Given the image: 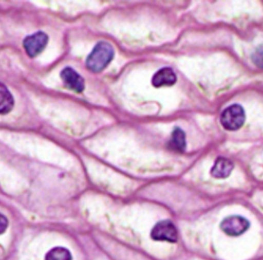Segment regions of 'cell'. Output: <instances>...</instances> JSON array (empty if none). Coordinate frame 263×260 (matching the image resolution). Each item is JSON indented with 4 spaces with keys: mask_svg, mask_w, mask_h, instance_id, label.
<instances>
[{
    "mask_svg": "<svg viewBox=\"0 0 263 260\" xmlns=\"http://www.w3.org/2000/svg\"><path fill=\"white\" fill-rule=\"evenodd\" d=\"M114 57V49L107 42L102 41L96 45L86 60L88 69L93 72L104 70Z\"/></svg>",
    "mask_w": 263,
    "mask_h": 260,
    "instance_id": "1",
    "label": "cell"
},
{
    "mask_svg": "<svg viewBox=\"0 0 263 260\" xmlns=\"http://www.w3.org/2000/svg\"><path fill=\"white\" fill-rule=\"evenodd\" d=\"M246 120L245 111L239 104L232 105L222 112L220 117L222 126L230 131H236L243 126Z\"/></svg>",
    "mask_w": 263,
    "mask_h": 260,
    "instance_id": "2",
    "label": "cell"
},
{
    "mask_svg": "<svg viewBox=\"0 0 263 260\" xmlns=\"http://www.w3.org/2000/svg\"><path fill=\"white\" fill-rule=\"evenodd\" d=\"M48 42L49 36L47 34L40 31L24 39L23 42V48L30 58H34L44 50Z\"/></svg>",
    "mask_w": 263,
    "mask_h": 260,
    "instance_id": "3",
    "label": "cell"
},
{
    "mask_svg": "<svg viewBox=\"0 0 263 260\" xmlns=\"http://www.w3.org/2000/svg\"><path fill=\"white\" fill-rule=\"evenodd\" d=\"M151 237L156 241L175 243L177 240V230L171 221H160L152 230Z\"/></svg>",
    "mask_w": 263,
    "mask_h": 260,
    "instance_id": "4",
    "label": "cell"
},
{
    "mask_svg": "<svg viewBox=\"0 0 263 260\" xmlns=\"http://www.w3.org/2000/svg\"><path fill=\"white\" fill-rule=\"evenodd\" d=\"M220 227L226 234L238 236L243 234L248 230L250 222L242 216H231L222 220Z\"/></svg>",
    "mask_w": 263,
    "mask_h": 260,
    "instance_id": "5",
    "label": "cell"
},
{
    "mask_svg": "<svg viewBox=\"0 0 263 260\" xmlns=\"http://www.w3.org/2000/svg\"><path fill=\"white\" fill-rule=\"evenodd\" d=\"M60 77L68 89L76 92H81L84 90V80L72 68L66 67L63 69L60 73Z\"/></svg>",
    "mask_w": 263,
    "mask_h": 260,
    "instance_id": "6",
    "label": "cell"
},
{
    "mask_svg": "<svg viewBox=\"0 0 263 260\" xmlns=\"http://www.w3.org/2000/svg\"><path fill=\"white\" fill-rule=\"evenodd\" d=\"M176 75L171 68L165 67L159 69L153 76L152 83L156 88L162 86H173L176 82Z\"/></svg>",
    "mask_w": 263,
    "mask_h": 260,
    "instance_id": "7",
    "label": "cell"
},
{
    "mask_svg": "<svg viewBox=\"0 0 263 260\" xmlns=\"http://www.w3.org/2000/svg\"><path fill=\"white\" fill-rule=\"evenodd\" d=\"M234 165L230 159L219 157L216 159L214 165L211 170V174L213 177L217 179H224L231 174Z\"/></svg>",
    "mask_w": 263,
    "mask_h": 260,
    "instance_id": "8",
    "label": "cell"
},
{
    "mask_svg": "<svg viewBox=\"0 0 263 260\" xmlns=\"http://www.w3.org/2000/svg\"><path fill=\"white\" fill-rule=\"evenodd\" d=\"M15 105L12 94L6 85L0 83V115H6L13 109Z\"/></svg>",
    "mask_w": 263,
    "mask_h": 260,
    "instance_id": "9",
    "label": "cell"
},
{
    "mask_svg": "<svg viewBox=\"0 0 263 260\" xmlns=\"http://www.w3.org/2000/svg\"><path fill=\"white\" fill-rule=\"evenodd\" d=\"M185 134L180 128L173 130L170 140L168 141V148L173 151L182 153L185 150Z\"/></svg>",
    "mask_w": 263,
    "mask_h": 260,
    "instance_id": "10",
    "label": "cell"
},
{
    "mask_svg": "<svg viewBox=\"0 0 263 260\" xmlns=\"http://www.w3.org/2000/svg\"><path fill=\"white\" fill-rule=\"evenodd\" d=\"M45 260H72V255L64 247H55L46 253Z\"/></svg>",
    "mask_w": 263,
    "mask_h": 260,
    "instance_id": "11",
    "label": "cell"
},
{
    "mask_svg": "<svg viewBox=\"0 0 263 260\" xmlns=\"http://www.w3.org/2000/svg\"><path fill=\"white\" fill-rule=\"evenodd\" d=\"M9 221L4 215L0 213V235L4 233L7 230Z\"/></svg>",
    "mask_w": 263,
    "mask_h": 260,
    "instance_id": "12",
    "label": "cell"
}]
</instances>
